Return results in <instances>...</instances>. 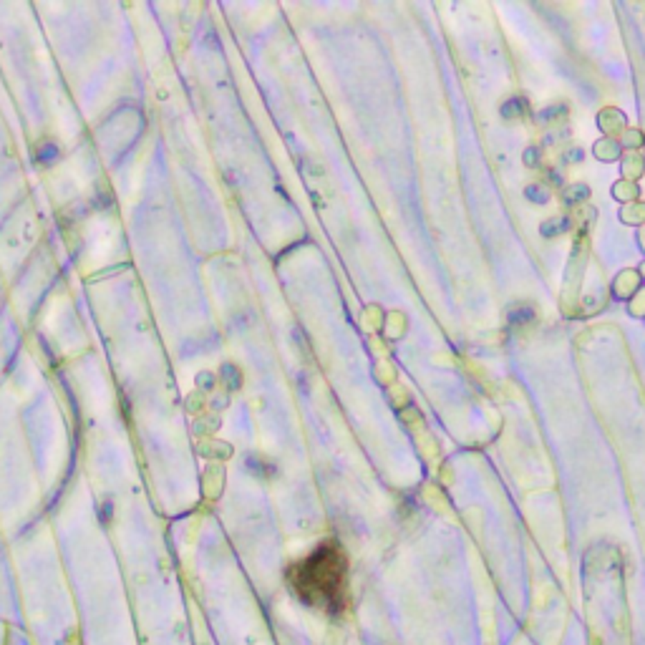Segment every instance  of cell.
I'll use <instances>...</instances> for the list:
<instances>
[{
	"label": "cell",
	"instance_id": "6da1fadb",
	"mask_svg": "<svg viewBox=\"0 0 645 645\" xmlns=\"http://www.w3.org/2000/svg\"><path fill=\"white\" fill-rule=\"evenodd\" d=\"M290 587L310 608L340 612L348 603V560L335 540L323 542L303 562L292 565Z\"/></svg>",
	"mask_w": 645,
	"mask_h": 645
},
{
	"label": "cell",
	"instance_id": "7a4b0ae2",
	"mask_svg": "<svg viewBox=\"0 0 645 645\" xmlns=\"http://www.w3.org/2000/svg\"><path fill=\"white\" fill-rule=\"evenodd\" d=\"M534 320V312L532 308H520V310H512V326L517 323V326H524V323H532Z\"/></svg>",
	"mask_w": 645,
	"mask_h": 645
}]
</instances>
